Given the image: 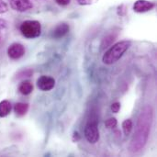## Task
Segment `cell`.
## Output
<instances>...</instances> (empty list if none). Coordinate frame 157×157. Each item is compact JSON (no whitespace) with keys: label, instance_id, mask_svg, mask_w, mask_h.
<instances>
[{"label":"cell","instance_id":"6da1fadb","mask_svg":"<svg viewBox=\"0 0 157 157\" xmlns=\"http://www.w3.org/2000/svg\"><path fill=\"white\" fill-rule=\"evenodd\" d=\"M154 110L150 105L143 108L137 121L136 131L130 144V151L132 154H137L142 151L147 144L151 127L153 124Z\"/></svg>","mask_w":157,"mask_h":157},{"label":"cell","instance_id":"7a4b0ae2","mask_svg":"<svg viewBox=\"0 0 157 157\" xmlns=\"http://www.w3.org/2000/svg\"><path fill=\"white\" fill-rule=\"evenodd\" d=\"M131 44L132 43L130 40H121L120 42H117L104 53L102 57V62L107 65L117 63L130 48Z\"/></svg>","mask_w":157,"mask_h":157},{"label":"cell","instance_id":"3957f363","mask_svg":"<svg viewBox=\"0 0 157 157\" xmlns=\"http://www.w3.org/2000/svg\"><path fill=\"white\" fill-rule=\"evenodd\" d=\"M21 34L27 39H35L41 34V25L37 20H26L19 27Z\"/></svg>","mask_w":157,"mask_h":157},{"label":"cell","instance_id":"277c9868","mask_svg":"<svg viewBox=\"0 0 157 157\" xmlns=\"http://www.w3.org/2000/svg\"><path fill=\"white\" fill-rule=\"evenodd\" d=\"M84 134L86 141L91 144H95L99 141L100 135L98 130V123L96 119H91L88 121L85 127Z\"/></svg>","mask_w":157,"mask_h":157},{"label":"cell","instance_id":"5b68a950","mask_svg":"<svg viewBox=\"0 0 157 157\" xmlns=\"http://www.w3.org/2000/svg\"><path fill=\"white\" fill-rule=\"evenodd\" d=\"M25 54V47L18 42L12 43L7 48V55L12 60H18Z\"/></svg>","mask_w":157,"mask_h":157},{"label":"cell","instance_id":"8992f818","mask_svg":"<svg viewBox=\"0 0 157 157\" xmlns=\"http://www.w3.org/2000/svg\"><path fill=\"white\" fill-rule=\"evenodd\" d=\"M10 7L17 12H26L33 7V4L29 0H8Z\"/></svg>","mask_w":157,"mask_h":157},{"label":"cell","instance_id":"52a82bcc","mask_svg":"<svg viewBox=\"0 0 157 157\" xmlns=\"http://www.w3.org/2000/svg\"><path fill=\"white\" fill-rule=\"evenodd\" d=\"M55 86L54 78L47 75H41L37 80V86L41 91H50Z\"/></svg>","mask_w":157,"mask_h":157},{"label":"cell","instance_id":"ba28073f","mask_svg":"<svg viewBox=\"0 0 157 157\" xmlns=\"http://www.w3.org/2000/svg\"><path fill=\"white\" fill-rule=\"evenodd\" d=\"M154 7L155 4L147 0H137L133 5V10L137 13H144L152 10Z\"/></svg>","mask_w":157,"mask_h":157},{"label":"cell","instance_id":"9c48e42d","mask_svg":"<svg viewBox=\"0 0 157 157\" xmlns=\"http://www.w3.org/2000/svg\"><path fill=\"white\" fill-rule=\"evenodd\" d=\"M69 29H70V28H69L68 24L61 23L53 29V30L51 33V36L52 39H56V40L62 39L63 37H64L69 32Z\"/></svg>","mask_w":157,"mask_h":157},{"label":"cell","instance_id":"30bf717a","mask_svg":"<svg viewBox=\"0 0 157 157\" xmlns=\"http://www.w3.org/2000/svg\"><path fill=\"white\" fill-rule=\"evenodd\" d=\"M18 91H19L20 94H22L24 96L29 95L33 91L32 83L30 81H29V80H23L18 86Z\"/></svg>","mask_w":157,"mask_h":157},{"label":"cell","instance_id":"8fae6325","mask_svg":"<svg viewBox=\"0 0 157 157\" xmlns=\"http://www.w3.org/2000/svg\"><path fill=\"white\" fill-rule=\"evenodd\" d=\"M11 109H12L11 103L6 99L2 100L0 102V118H5L8 116L11 112Z\"/></svg>","mask_w":157,"mask_h":157},{"label":"cell","instance_id":"7c38bea8","mask_svg":"<svg viewBox=\"0 0 157 157\" xmlns=\"http://www.w3.org/2000/svg\"><path fill=\"white\" fill-rule=\"evenodd\" d=\"M29 110V104L23 102H17L14 106V111L17 117H22L26 115Z\"/></svg>","mask_w":157,"mask_h":157},{"label":"cell","instance_id":"4fadbf2b","mask_svg":"<svg viewBox=\"0 0 157 157\" xmlns=\"http://www.w3.org/2000/svg\"><path fill=\"white\" fill-rule=\"evenodd\" d=\"M117 38V34H114V33H111L108 36H106L102 42H101V50H104L105 48L109 47L111 45V43L115 40V39Z\"/></svg>","mask_w":157,"mask_h":157},{"label":"cell","instance_id":"5bb4252c","mask_svg":"<svg viewBox=\"0 0 157 157\" xmlns=\"http://www.w3.org/2000/svg\"><path fill=\"white\" fill-rule=\"evenodd\" d=\"M132 120L128 119V120H125L123 122H122V130H123V132L126 136H128L132 131Z\"/></svg>","mask_w":157,"mask_h":157},{"label":"cell","instance_id":"9a60e30c","mask_svg":"<svg viewBox=\"0 0 157 157\" xmlns=\"http://www.w3.org/2000/svg\"><path fill=\"white\" fill-rule=\"evenodd\" d=\"M32 74H33V72L31 69H23V70H20L17 73L16 78L17 79H23V78L30 77L32 75Z\"/></svg>","mask_w":157,"mask_h":157},{"label":"cell","instance_id":"2e32d148","mask_svg":"<svg viewBox=\"0 0 157 157\" xmlns=\"http://www.w3.org/2000/svg\"><path fill=\"white\" fill-rule=\"evenodd\" d=\"M117 123L118 122H117V120L115 118H110V119L106 121L105 125L108 129H113L117 126Z\"/></svg>","mask_w":157,"mask_h":157},{"label":"cell","instance_id":"e0dca14e","mask_svg":"<svg viewBox=\"0 0 157 157\" xmlns=\"http://www.w3.org/2000/svg\"><path fill=\"white\" fill-rule=\"evenodd\" d=\"M7 10H8V6L6 3L4 2L3 0H0V14H4L7 12Z\"/></svg>","mask_w":157,"mask_h":157},{"label":"cell","instance_id":"ac0fdd59","mask_svg":"<svg viewBox=\"0 0 157 157\" xmlns=\"http://www.w3.org/2000/svg\"><path fill=\"white\" fill-rule=\"evenodd\" d=\"M121 109V103L120 102H115L111 105V110L114 113H118Z\"/></svg>","mask_w":157,"mask_h":157},{"label":"cell","instance_id":"d6986e66","mask_svg":"<svg viewBox=\"0 0 157 157\" xmlns=\"http://www.w3.org/2000/svg\"><path fill=\"white\" fill-rule=\"evenodd\" d=\"M76 1L80 6H88L93 3L92 0H76Z\"/></svg>","mask_w":157,"mask_h":157},{"label":"cell","instance_id":"ffe728a7","mask_svg":"<svg viewBox=\"0 0 157 157\" xmlns=\"http://www.w3.org/2000/svg\"><path fill=\"white\" fill-rule=\"evenodd\" d=\"M73 142L74 143H77L78 141H80V139H81V136H80V134L77 132H74V134H73Z\"/></svg>","mask_w":157,"mask_h":157},{"label":"cell","instance_id":"44dd1931","mask_svg":"<svg viewBox=\"0 0 157 157\" xmlns=\"http://www.w3.org/2000/svg\"><path fill=\"white\" fill-rule=\"evenodd\" d=\"M55 2L60 6H67L70 4L71 0H55Z\"/></svg>","mask_w":157,"mask_h":157},{"label":"cell","instance_id":"7402d4cb","mask_svg":"<svg viewBox=\"0 0 157 157\" xmlns=\"http://www.w3.org/2000/svg\"><path fill=\"white\" fill-rule=\"evenodd\" d=\"M123 8H124V5H121L118 7V15H120V16H123L124 15L125 9H123Z\"/></svg>","mask_w":157,"mask_h":157},{"label":"cell","instance_id":"603a6c76","mask_svg":"<svg viewBox=\"0 0 157 157\" xmlns=\"http://www.w3.org/2000/svg\"><path fill=\"white\" fill-rule=\"evenodd\" d=\"M6 27H7V22L3 18H0V29H6Z\"/></svg>","mask_w":157,"mask_h":157}]
</instances>
